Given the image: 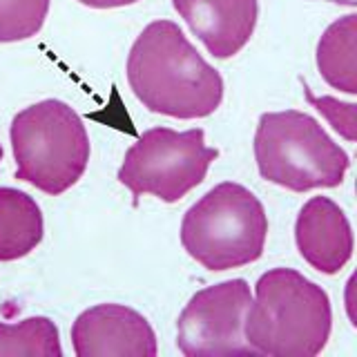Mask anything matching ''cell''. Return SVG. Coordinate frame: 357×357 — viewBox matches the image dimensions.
<instances>
[{
  "instance_id": "1",
  "label": "cell",
  "mask_w": 357,
  "mask_h": 357,
  "mask_svg": "<svg viewBox=\"0 0 357 357\" xmlns=\"http://www.w3.org/2000/svg\"><path fill=\"white\" fill-rule=\"evenodd\" d=\"M128 83L143 107L172 119H204L223 100V78L172 20H154L134 40Z\"/></svg>"
},
{
  "instance_id": "2",
  "label": "cell",
  "mask_w": 357,
  "mask_h": 357,
  "mask_svg": "<svg viewBox=\"0 0 357 357\" xmlns=\"http://www.w3.org/2000/svg\"><path fill=\"white\" fill-rule=\"evenodd\" d=\"M333 326L328 293L293 268H273L255 284L243 337L255 355L315 357Z\"/></svg>"
},
{
  "instance_id": "3",
  "label": "cell",
  "mask_w": 357,
  "mask_h": 357,
  "mask_svg": "<svg viewBox=\"0 0 357 357\" xmlns=\"http://www.w3.org/2000/svg\"><path fill=\"white\" fill-rule=\"evenodd\" d=\"M268 237L264 204L241 183L223 181L190 206L181 221L183 250L208 271L257 261Z\"/></svg>"
},
{
  "instance_id": "4",
  "label": "cell",
  "mask_w": 357,
  "mask_h": 357,
  "mask_svg": "<svg viewBox=\"0 0 357 357\" xmlns=\"http://www.w3.org/2000/svg\"><path fill=\"white\" fill-rule=\"evenodd\" d=\"M9 137L16 178L45 195H63L87 170V128L63 100L47 98L18 112L11 121Z\"/></svg>"
},
{
  "instance_id": "5",
  "label": "cell",
  "mask_w": 357,
  "mask_h": 357,
  "mask_svg": "<svg viewBox=\"0 0 357 357\" xmlns=\"http://www.w3.org/2000/svg\"><path fill=\"white\" fill-rule=\"evenodd\" d=\"M255 161L266 181L293 192L337 188L349 170V154L319 123L297 109L266 112L255 132Z\"/></svg>"
},
{
  "instance_id": "6",
  "label": "cell",
  "mask_w": 357,
  "mask_h": 357,
  "mask_svg": "<svg viewBox=\"0 0 357 357\" xmlns=\"http://www.w3.org/2000/svg\"><path fill=\"white\" fill-rule=\"evenodd\" d=\"M217 156L219 150L208 148L201 128H152L126 152L116 178L132 192L134 206L143 195L174 204L204 181Z\"/></svg>"
},
{
  "instance_id": "7",
  "label": "cell",
  "mask_w": 357,
  "mask_h": 357,
  "mask_svg": "<svg viewBox=\"0 0 357 357\" xmlns=\"http://www.w3.org/2000/svg\"><path fill=\"white\" fill-rule=\"evenodd\" d=\"M250 301L245 279H228L195 293L176 321L178 351L185 357L255 355L243 337Z\"/></svg>"
},
{
  "instance_id": "8",
  "label": "cell",
  "mask_w": 357,
  "mask_h": 357,
  "mask_svg": "<svg viewBox=\"0 0 357 357\" xmlns=\"http://www.w3.org/2000/svg\"><path fill=\"white\" fill-rule=\"evenodd\" d=\"M76 357H154L156 335L141 312L121 304H98L72 324Z\"/></svg>"
},
{
  "instance_id": "9",
  "label": "cell",
  "mask_w": 357,
  "mask_h": 357,
  "mask_svg": "<svg viewBox=\"0 0 357 357\" xmlns=\"http://www.w3.org/2000/svg\"><path fill=\"white\" fill-rule=\"evenodd\" d=\"M195 36L215 59H230L252 38L259 16L257 0H172Z\"/></svg>"
},
{
  "instance_id": "10",
  "label": "cell",
  "mask_w": 357,
  "mask_h": 357,
  "mask_svg": "<svg viewBox=\"0 0 357 357\" xmlns=\"http://www.w3.org/2000/svg\"><path fill=\"white\" fill-rule=\"evenodd\" d=\"M297 250L315 271L335 275L353 257V230L344 210L328 197H312L295 221Z\"/></svg>"
},
{
  "instance_id": "11",
  "label": "cell",
  "mask_w": 357,
  "mask_h": 357,
  "mask_svg": "<svg viewBox=\"0 0 357 357\" xmlns=\"http://www.w3.org/2000/svg\"><path fill=\"white\" fill-rule=\"evenodd\" d=\"M45 223L38 204L27 192L0 188V261L27 257L43 241Z\"/></svg>"
},
{
  "instance_id": "12",
  "label": "cell",
  "mask_w": 357,
  "mask_h": 357,
  "mask_svg": "<svg viewBox=\"0 0 357 357\" xmlns=\"http://www.w3.org/2000/svg\"><path fill=\"white\" fill-rule=\"evenodd\" d=\"M317 67L331 87L357 94V16L349 14L321 33L317 43Z\"/></svg>"
},
{
  "instance_id": "13",
  "label": "cell",
  "mask_w": 357,
  "mask_h": 357,
  "mask_svg": "<svg viewBox=\"0 0 357 357\" xmlns=\"http://www.w3.org/2000/svg\"><path fill=\"white\" fill-rule=\"evenodd\" d=\"M59 328L50 317L0 324V357H61Z\"/></svg>"
},
{
  "instance_id": "14",
  "label": "cell",
  "mask_w": 357,
  "mask_h": 357,
  "mask_svg": "<svg viewBox=\"0 0 357 357\" xmlns=\"http://www.w3.org/2000/svg\"><path fill=\"white\" fill-rule=\"evenodd\" d=\"M50 0H0V43L27 40L43 29Z\"/></svg>"
},
{
  "instance_id": "15",
  "label": "cell",
  "mask_w": 357,
  "mask_h": 357,
  "mask_svg": "<svg viewBox=\"0 0 357 357\" xmlns=\"http://www.w3.org/2000/svg\"><path fill=\"white\" fill-rule=\"evenodd\" d=\"M304 94L308 98V103L312 107H317L321 114L331 121V126L337 130L344 139L355 141V137H357V126H355V109H357V105L355 103H342V100L333 98V96L317 98L315 94L310 92L308 85H304Z\"/></svg>"
},
{
  "instance_id": "16",
  "label": "cell",
  "mask_w": 357,
  "mask_h": 357,
  "mask_svg": "<svg viewBox=\"0 0 357 357\" xmlns=\"http://www.w3.org/2000/svg\"><path fill=\"white\" fill-rule=\"evenodd\" d=\"M78 3L92 9H116V7L134 5V3H139V0H78Z\"/></svg>"
},
{
  "instance_id": "17",
  "label": "cell",
  "mask_w": 357,
  "mask_h": 357,
  "mask_svg": "<svg viewBox=\"0 0 357 357\" xmlns=\"http://www.w3.org/2000/svg\"><path fill=\"white\" fill-rule=\"evenodd\" d=\"M0 161H3V145H0Z\"/></svg>"
}]
</instances>
